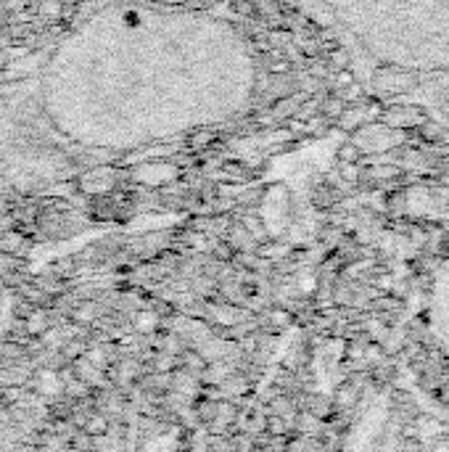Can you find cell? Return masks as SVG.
<instances>
[{"instance_id": "obj_1", "label": "cell", "mask_w": 449, "mask_h": 452, "mask_svg": "<svg viewBox=\"0 0 449 452\" xmlns=\"http://www.w3.org/2000/svg\"><path fill=\"white\" fill-rule=\"evenodd\" d=\"M339 43L375 98L449 127V0H291Z\"/></svg>"}]
</instances>
